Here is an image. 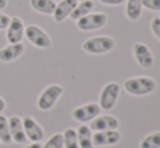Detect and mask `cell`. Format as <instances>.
Instances as JSON below:
<instances>
[{
    "label": "cell",
    "mask_w": 160,
    "mask_h": 148,
    "mask_svg": "<svg viewBox=\"0 0 160 148\" xmlns=\"http://www.w3.org/2000/svg\"><path fill=\"white\" fill-rule=\"evenodd\" d=\"M25 50V46L22 42L17 44H9L8 46L0 49V61L11 62L21 57Z\"/></svg>",
    "instance_id": "cell-14"
},
{
    "label": "cell",
    "mask_w": 160,
    "mask_h": 148,
    "mask_svg": "<svg viewBox=\"0 0 160 148\" xmlns=\"http://www.w3.org/2000/svg\"><path fill=\"white\" fill-rule=\"evenodd\" d=\"M24 23L20 17H11V21L9 26L7 27V40L9 44H17L20 42L24 35Z\"/></svg>",
    "instance_id": "cell-11"
},
{
    "label": "cell",
    "mask_w": 160,
    "mask_h": 148,
    "mask_svg": "<svg viewBox=\"0 0 160 148\" xmlns=\"http://www.w3.org/2000/svg\"><path fill=\"white\" fill-rule=\"evenodd\" d=\"M116 42L110 36H96L86 39L82 45L85 52L91 55H102L111 51L114 48Z\"/></svg>",
    "instance_id": "cell-2"
},
{
    "label": "cell",
    "mask_w": 160,
    "mask_h": 148,
    "mask_svg": "<svg viewBox=\"0 0 160 148\" xmlns=\"http://www.w3.org/2000/svg\"><path fill=\"white\" fill-rule=\"evenodd\" d=\"M144 8L150 11H160V0H142Z\"/></svg>",
    "instance_id": "cell-24"
},
{
    "label": "cell",
    "mask_w": 160,
    "mask_h": 148,
    "mask_svg": "<svg viewBox=\"0 0 160 148\" xmlns=\"http://www.w3.org/2000/svg\"><path fill=\"white\" fill-rule=\"evenodd\" d=\"M119 127V120L113 116H98L91 121L89 129L92 131H107V130H117Z\"/></svg>",
    "instance_id": "cell-12"
},
{
    "label": "cell",
    "mask_w": 160,
    "mask_h": 148,
    "mask_svg": "<svg viewBox=\"0 0 160 148\" xmlns=\"http://www.w3.org/2000/svg\"><path fill=\"white\" fill-rule=\"evenodd\" d=\"M150 28H152V33L158 39L160 40V19L159 17H155L150 22Z\"/></svg>",
    "instance_id": "cell-25"
},
{
    "label": "cell",
    "mask_w": 160,
    "mask_h": 148,
    "mask_svg": "<svg viewBox=\"0 0 160 148\" xmlns=\"http://www.w3.org/2000/svg\"><path fill=\"white\" fill-rule=\"evenodd\" d=\"M121 140V133L118 130H107L99 131L93 134V145L94 147H105L112 146L119 143Z\"/></svg>",
    "instance_id": "cell-9"
},
{
    "label": "cell",
    "mask_w": 160,
    "mask_h": 148,
    "mask_svg": "<svg viewBox=\"0 0 160 148\" xmlns=\"http://www.w3.org/2000/svg\"><path fill=\"white\" fill-rule=\"evenodd\" d=\"M63 148H80L76 131L72 127L63 132Z\"/></svg>",
    "instance_id": "cell-21"
},
{
    "label": "cell",
    "mask_w": 160,
    "mask_h": 148,
    "mask_svg": "<svg viewBox=\"0 0 160 148\" xmlns=\"http://www.w3.org/2000/svg\"><path fill=\"white\" fill-rule=\"evenodd\" d=\"M133 53L139 67L150 69L154 66V56L147 45L143 42H135L133 45Z\"/></svg>",
    "instance_id": "cell-8"
},
{
    "label": "cell",
    "mask_w": 160,
    "mask_h": 148,
    "mask_svg": "<svg viewBox=\"0 0 160 148\" xmlns=\"http://www.w3.org/2000/svg\"><path fill=\"white\" fill-rule=\"evenodd\" d=\"M26 38L37 48L47 49L51 46V38L37 25H28L24 31Z\"/></svg>",
    "instance_id": "cell-6"
},
{
    "label": "cell",
    "mask_w": 160,
    "mask_h": 148,
    "mask_svg": "<svg viewBox=\"0 0 160 148\" xmlns=\"http://www.w3.org/2000/svg\"><path fill=\"white\" fill-rule=\"evenodd\" d=\"M0 142L4 144H10L12 142L9 127V120L3 114H0Z\"/></svg>",
    "instance_id": "cell-20"
},
{
    "label": "cell",
    "mask_w": 160,
    "mask_h": 148,
    "mask_svg": "<svg viewBox=\"0 0 160 148\" xmlns=\"http://www.w3.org/2000/svg\"><path fill=\"white\" fill-rule=\"evenodd\" d=\"M94 9V2L92 0H84V1H80L78 3V6L75 7L72 13L70 14L72 20L78 21V19L85 17L88 13H91V11Z\"/></svg>",
    "instance_id": "cell-18"
},
{
    "label": "cell",
    "mask_w": 160,
    "mask_h": 148,
    "mask_svg": "<svg viewBox=\"0 0 160 148\" xmlns=\"http://www.w3.org/2000/svg\"><path fill=\"white\" fill-rule=\"evenodd\" d=\"M158 17H159V19H160V14H159V15H158Z\"/></svg>",
    "instance_id": "cell-32"
},
{
    "label": "cell",
    "mask_w": 160,
    "mask_h": 148,
    "mask_svg": "<svg viewBox=\"0 0 160 148\" xmlns=\"http://www.w3.org/2000/svg\"><path fill=\"white\" fill-rule=\"evenodd\" d=\"M6 109V101L0 97V112H2Z\"/></svg>",
    "instance_id": "cell-29"
},
{
    "label": "cell",
    "mask_w": 160,
    "mask_h": 148,
    "mask_svg": "<svg viewBox=\"0 0 160 148\" xmlns=\"http://www.w3.org/2000/svg\"><path fill=\"white\" fill-rule=\"evenodd\" d=\"M108 17L103 12H95L88 13L85 17H81L76 21V26L78 30L89 32V31H96L103 27L107 23Z\"/></svg>",
    "instance_id": "cell-5"
},
{
    "label": "cell",
    "mask_w": 160,
    "mask_h": 148,
    "mask_svg": "<svg viewBox=\"0 0 160 148\" xmlns=\"http://www.w3.org/2000/svg\"><path fill=\"white\" fill-rule=\"evenodd\" d=\"M11 17L4 13H0V30H4L9 26Z\"/></svg>",
    "instance_id": "cell-26"
},
{
    "label": "cell",
    "mask_w": 160,
    "mask_h": 148,
    "mask_svg": "<svg viewBox=\"0 0 160 148\" xmlns=\"http://www.w3.org/2000/svg\"><path fill=\"white\" fill-rule=\"evenodd\" d=\"M34 10L42 14H53L57 3L55 0H30Z\"/></svg>",
    "instance_id": "cell-17"
},
{
    "label": "cell",
    "mask_w": 160,
    "mask_h": 148,
    "mask_svg": "<svg viewBox=\"0 0 160 148\" xmlns=\"http://www.w3.org/2000/svg\"><path fill=\"white\" fill-rule=\"evenodd\" d=\"M142 0H128L125 6V14L131 21H137L142 14Z\"/></svg>",
    "instance_id": "cell-19"
},
{
    "label": "cell",
    "mask_w": 160,
    "mask_h": 148,
    "mask_svg": "<svg viewBox=\"0 0 160 148\" xmlns=\"http://www.w3.org/2000/svg\"><path fill=\"white\" fill-rule=\"evenodd\" d=\"M76 135H78V146L80 148H94L93 145V133L89 126L82 124L76 130Z\"/></svg>",
    "instance_id": "cell-16"
},
{
    "label": "cell",
    "mask_w": 160,
    "mask_h": 148,
    "mask_svg": "<svg viewBox=\"0 0 160 148\" xmlns=\"http://www.w3.org/2000/svg\"><path fill=\"white\" fill-rule=\"evenodd\" d=\"M8 4V0H0V9H4Z\"/></svg>",
    "instance_id": "cell-30"
},
{
    "label": "cell",
    "mask_w": 160,
    "mask_h": 148,
    "mask_svg": "<svg viewBox=\"0 0 160 148\" xmlns=\"http://www.w3.org/2000/svg\"><path fill=\"white\" fill-rule=\"evenodd\" d=\"M78 3V0H62V1H60L56 6L55 12L52 14L55 21L58 22V23L64 21L68 17H70V14L75 9Z\"/></svg>",
    "instance_id": "cell-15"
},
{
    "label": "cell",
    "mask_w": 160,
    "mask_h": 148,
    "mask_svg": "<svg viewBox=\"0 0 160 148\" xmlns=\"http://www.w3.org/2000/svg\"><path fill=\"white\" fill-rule=\"evenodd\" d=\"M139 148H160V132H154L146 135L141 141Z\"/></svg>",
    "instance_id": "cell-22"
},
{
    "label": "cell",
    "mask_w": 160,
    "mask_h": 148,
    "mask_svg": "<svg viewBox=\"0 0 160 148\" xmlns=\"http://www.w3.org/2000/svg\"><path fill=\"white\" fill-rule=\"evenodd\" d=\"M22 123H23L24 132L25 135L31 142L33 143H39L40 141L44 138L45 133L42 127L37 123L35 119L32 116H25L22 119Z\"/></svg>",
    "instance_id": "cell-10"
},
{
    "label": "cell",
    "mask_w": 160,
    "mask_h": 148,
    "mask_svg": "<svg viewBox=\"0 0 160 148\" xmlns=\"http://www.w3.org/2000/svg\"><path fill=\"white\" fill-rule=\"evenodd\" d=\"M8 120L12 141L18 143V144H25L28 142V137H26L25 132H24L22 119L17 116H13L10 119H8Z\"/></svg>",
    "instance_id": "cell-13"
},
{
    "label": "cell",
    "mask_w": 160,
    "mask_h": 148,
    "mask_svg": "<svg viewBox=\"0 0 160 148\" xmlns=\"http://www.w3.org/2000/svg\"><path fill=\"white\" fill-rule=\"evenodd\" d=\"M100 107L98 104L95 102H91V104L83 105V106L76 107L72 111V116L75 121L81 123L89 122V121L94 120L96 116L100 114Z\"/></svg>",
    "instance_id": "cell-7"
},
{
    "label": "cell",
    "mask_w": 160,
    "mask_h": 148,
    "mask_svg": "<svg viewBox=\"0 0 160 148\" xmlns=\"http://www.w3.org/2000/svg\"><path fill=\"white\" fill-rule=\"evenodd\" d=\"M62 94H63V87L62 86H60L58 84L49 85L48 87H46L42 91V93L38 97L37 100L38 109L42 111L50 110L56 105V102L58 101V99H59Z\"/></svg>",
    "instance_id": "cell-3"
},
{
    "label": "cell",
    "mask_w": 160,
    "mask_h": 148,
    "mask_svg": "<svg viewBox=\"0 0 160 148\" xmlns=\"http://www.w3.org/2000/svg\"><path fill=\"white\" fill-rule=\"evenodd\" d=\"M125 91L133 96H145L156 88V82L148 76H136L128 78L123 84Z\"/></svg>",
    "instance_id": "cell-1"
},
{
    "label": "cell",
    "mask_w": 160,
    "mask_h": 148,
    "mask_svg": "<svg viewBox=\"0 0 160 148\" xmlns=\"http://www.w3.org/2000/svg\"><path fill=\"white\" fill-rule=\"evenodd\" d=\"M78 1H84V0H78Z\"/></svg>",
    "instance_id": "cell-31"
},
{
    "label": "cell",
    "mask_w": 160,
    "mask_h": 148,
    "mask_svg": "<svg viewBox=\"0 0 160 148\" xmlns=\"http://www.w3.org/2000/svg\"><path fill=\"white\" fill-rule=\"evenodd\" d=\"M42 145H40L39 143H32L31 145H28L26 147L24 148H42Z\"/></svg>",
    "instance_id": "cell-28"
},
{
    "label": "cell",
    "mask_w": 160,
    "mask_h": 148,
    "mask_svg": "<svg viewBox=\"0 0 160 148\" xmlns=\"http://www.w3.org/2000/svg\"><path fill=\"white\" fill-rule=\"evenodd\" d=\"M120 94V85L117 82H110L103 86L99 96V107L101 110H111L116 105Z\"/></svg>",
    "instance_id": "cell-4"
},
{
    "label": "cell",
    "mask_w": 160,
    "mask_h": 148,
    "mask_svg": "<svg viewBox=\"0 0 160 148\" xmlns=\"http://www.w3.org/2000/svg\"><path fill=\"white\" fill-rule=\"evenodd\" d=\"M101 3L108 4V6H118L125 1V0H99Z\"/></svg>",
    "instance_id": "cell-27"
},
{
    "label": "cell",
    "mask_w": 160,
    "mask_h": 148,
    "mask_svg": "<svg viewBox=\"0 0 160 148\" xmlns=\"http://www.w3.org/2000/svg\"><path fill=\"white\" fill-rule=\"evenodd\" d=\"M42 148H63V134L56 133L51 135Z\"/></svg>",
    "instance_id": "cell-23"
}]
</instances>
